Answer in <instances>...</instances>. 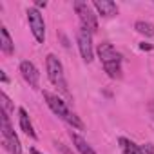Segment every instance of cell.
I'll return each instance as SVG.
<instances>
[{"label":"cell","mask_w":154,"mask_h":154,"mask_svg":"<svg viewBox=\"0 0 154 154\" xmlns=\"http://www.w3.org/2000/svg\"><path fill=\"white\" fill-rule=\"evenodd\" d=\"M98 56H100L102 63H111V62H122L123 60L122 53H118L116 47L109 42H103V44L98 45Z\"/></svg>","instance_id":"cell-7"},{"label":"cell","mask_w":154,"mask_h":154,"mask_svg":"<svg viewBox=\"0 0 154 154\" xmlns=\"http://www.w3.org/2000/svg\"><path fill=\"white\" fill-rule=\"evenodd\" d=\"M31 154H42V152H38L36 149H31Z\"/></svg>","instance_id":"cell-22"},{"label":"cell","mask_w":154,"mask_h":154,"mask_svg":"<svg viewBox=\"0 0 154 154\" xmlns=\"http://www.w3.org/2000/svg\"><path fill=\"white\" fill-rule=\"evenodd\" d=\"M140 49H141V51H152V45L143 42V44H140Z\"/></svg>","instance_id":"cell-19"},{"label":"cell","mask_w":154,"mask_h":154,"mask_svg":"<svg viewBox=\"0 0 154 154\" xmlns=\"http://www.w3.org/2000/svg\"><path fill=\"white\" fill-rule=\"evenodd\" d=\"M45 71H47V78L49 82L58 87L63 94H67V84H65V76H63V65L54 54H47L45 58Z\"/></svg>","instance_id":"cell-2"},{"label":"cell","mask_w":154,"mask_h":154,"mask_svg":"<svg viewBox=\"0 0 154 154\" xmlns=\"http://www.w3.org/2000/svg\"><path fill=\"white\" fill-rule=\"evenodd\" d=\"M18 122H20V129H22L27 136L36 138V132H35L33 123H31V120H29V114H27V111H26L24 107H20V109H18Z\"/></svg>","instance_id":"cell-10"},{"label":"cell","mask_w":154,"mask_h":154,"mask_svg":"<svg viewBox=\"0 0 154 154\" xmlns=\"http://www.w3.org/2000/svg\"><path fill=\"white\" fill-rule=\"evenodd\" d=\"M134 29H136L140 35L147 36V38H154V24H152V22H147V20H138V22L134 24Z\"/></svg>","instance_id":"cell-13"},{"label":"cell","mask_w":154,"mask_h":154,"mask_svg":"<svg viewBox=\"0 0 154 154\" xmlns=\"http://www.w3.org/2000/svg\"><path fill=\"white\" fill-rule=\"evenodd\" d=\"M20 72L24 76V80L31 85V87H38V82H40V72L36 69V65L29 60H24L20 63Z\"/></svg>","instance_id":"cell-8"},{"label":"cell","mask_w":154,"mask_h":154,"mask_svg":"<svg viewBox=\"0 0 154 154\" xmlns=\"http://www.w3.org/2000/svg\"><path fill=\"white\" fill-rule=\"evenodd\" d=\"M0 103H2V111L4 112H13V103H11V100L8 98V94L6 93H0Z\"/></svg>","instance_id":"cell-16"},{"label":"cell","mask_w":154,"mask_h":154,"mask_svg":"<svg viewBox=\"0 0 154 154\" xmlns=\"http://www.w3.org/2000/svg\"><path fill=\"white\" fill-rule=\"evenodd\" d=\"M93 8L102 15V17H116L118 15V6L111 0H96Z\"/></svg>","instance_id":"cell-9"},{"label":"cell","mask_w":154,"mask_h":154,"mask_svg":"<svg viewBox=\"0 0 154 154\" xmlns=\"http://www.w3.org/2000/svg\"><path fill=\"white\" fill-rule=\"evenodd\" d=\"M54 145L58 147V150H62V154H72V152H71V150H69V149H67V147L63 145V143H58V141H56Z\"/></svg>","instance_id":"cell-18"},{"label":"cell","mask_w":154,"mask_h":154,"mask_svg":"<svg viewBox=\"0 0 154 154\" xmlns=\"http://www.w3.org/2000/svg\"><path fill=\"white\" fill-rule=\"evenodd\" d=\"M44 98H45L49 109H51L56 116H60V118H62L63 122H67L71 127L84 131V122H82L78 116H76V114L67 107V103H65L60 96H56V94H53V93H49V91H44Z\"/></svg>","instance_id":"cell-1"},{"label":"cell","mask_w":154,"mask_h":154,"mask_svg":"<svg viewBox=\"0 0 154 154\" xmlns=\"http://www.w3.org/2000/svg\"><path fill=\"white\" fill-rule=\"evenodd\" d=\"M2 114V120H0V129H2V136H4V147L11 152V154H22V145H20V140L18 136L15 134L11 123H9V114L0 111Z\"/></svg>","instance_id":"cell-3"},{"label":"cell","mask_w":154,"mask_h":154,"mask_svg":"<svg viewBox=\"0 0 154 154\" xmlns=\"http://www.w3.org/2000/svg\"><path fill=\"white\" fill-rule=\"evenodd\" d=\"M27 22H29V29H31L35 40L38 44H44V40H45V24H44L42 13L36 8L27 9Z\"/></svg>","instance_id":"cell-5"},{"label":"cell","mask_w":154,"mask_h":154,"mask_svg":"<svg viewBox=\"0 0 154 154\" xmlns=\"http://www.w3.org/2000/svg\"><path fill=\"white\" fill-rule=\"evenodd\" d=\"M76 42H78V49H80L82 58L87 63L93 62V56H94V53H93V33L87 31L84 26H80L78 33H76Z\"/></svg>","instance_id":"cell-6"},{"label":"cell","mask_w":154,"mask_h":154,"mask_svg":"<svg viewBox=\"0 0 154 154\" xmlns=\"http://www.w3.org/2000/svg\"><path fill=\"white\" fill-rule=\"evenodd\" d=\"M0 49H2L4 54H13L15 53V44L9 36V31L4 26L0 27Z\"/></svg>","instance_id":"cell-11"},{"label":"cell","mask_w":154,"mask_h":154,"mask_svg":"<svg viewBox=\"0 0 154 154\" xmlns=\"http://www.w3.org/2000/svg\"><path fill=\"white\" fill-rule=\"evenodd\" d=\"M0 80H2L4 84L8 82V76H6V72H4V71H2V72H0Z\"/></svg>","instance_id":"cell-21"},{"label":"cell","mask_w":154,"mask_h":154,"mask_svg":"<svg viewBox=\"0 0 154 154\" xmlns=\"http://www.w3.org/2000/svg\"><path fill=\"white\" fill-rule=\"evenodd\" d=\"M71 141H72V145H74V149L78 150L80 154H96L94 150H93V147L80 136V134H76V132H71Z\"/></svg>","instance_id":"cell-12"},{"label":"cell","mask_w":154,"mask_h":154,"mask_svg":"<svg viewBox=\"0 0 154 154\" xmlns=\"http://www.w3.org/2000/svg\"><path fill=\"white\" fill-rule=\"evenodd\" d=\"M45 6H47V2H42V0H38V2L35 4V8H36V9H42V8H45Z\"/></svg>","instance_id":"cell-20"},{"label":"cell","mask_w":154,"mask_h":154,"mask_svg":"<svg viewBox=\"0 0 154 154\" xmlns=\"http://www.w3.org/2000/svg\"><path fill=\"white\" fill-rule=\"evenodd\" d=\"M118 143H120V149H122L123 154H140L138 145H136L134 141H131L129 138H120Z\"/></svg>","instance_id":"cell-15"},{"label":"cell","mask_w":154,"mask_h":154,"mask_svg":"<svg viewBox=\"0 0 154 154\" xmlns=\"http://www.w3.org/2000/svg\"><path fill=\"white\" fill-rule=\"evenodd\" d=\"M103 69L107 72L109 78H122V62H111V63H103Z\"/></svg>","instance_id":"cell-14"},{"label":"cell","mask_w":154,"mask_h":154,"mask_svg":"<svg viewBox=\"0 0 154 154\" xmlns=\"http://www.w3.org/2000/svg\"><path fill=\"white\" fill-rule=\"evenodd\" d=\"M138 150H140V154H154V145L143 143V145H138Z\"/></svg>","instance_id":"cell-17"},{"label":"cell","mask_w":154,"mask_h":154,"mask_svg":"<svg viewBox=\"0 0 154 154\" xmlns=\"http://www.w3.org/2000/svg\"><path fill=\"white\" fill-rule=\"evenodd\" d=\"M74 11H76V15L80 17V22H82V26L87 31H91V33H96L98 31V18H96L93 8L87 2L76 0V2H74Z\"/></svg>","instance_id":"cell-4"}]
</instances>
